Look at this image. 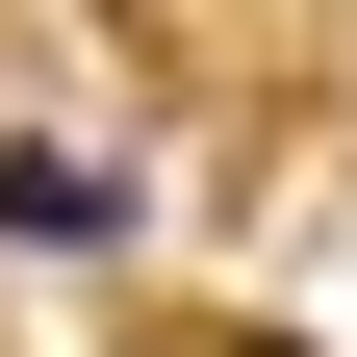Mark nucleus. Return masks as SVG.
Masks as SVG:
<instances>
[{
  "mask_svg": "<svg viewBox=\"0 0 357 357\" xmlns=\"http://www.w3.org/2000/svg\"><path fill=\"white\" fill-rule=\"evenodd\" d=\"M0 255H128V153H52V128H0Z\"/></svg>",
  "mask_w": 357,
  "mask_h": 357,
  "instance_id": "f257e3e1",
  "label": "nucleus"
}]
</instances>
